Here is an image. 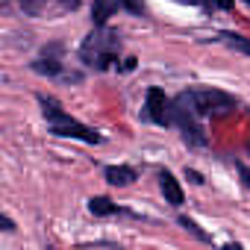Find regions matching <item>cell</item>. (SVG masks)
I'll use <instances>...</instances> for the list:
<instances>
[{
    "instance_id": "1",
    "label": "cell",
    "mask_w": 250,
    "mask_h": 250,
    "mask_svg": "<svg viewBox=\"0 0 250 250\" xmlns=\"http://www.w3.org/2000/svg\"><path fill=\"white\" fill-rule=\"evenodd\" d=\"M42 106H44V115H47V121H50V127H53L56 136L83 139V142H88V145H97V142H100V136H97L94 130H88V127H83V124H77L74 118H68V115L56 106V100H44V97H42Z\"/></svg>"
},
{
    "instance_id": "2",
    "label": "cell",
    "mask_w": 250,
    "mask_h": 250,
    "mask_svg": "<svg viewBox=\"0 0 250 250\" xmlns=\"http://www.w3.org/2000/svg\"><path fill=\"white\" fill-rule=\"evenodd\" d=\"M194 100H191V94H180L177 97V103H174V118H177V124H180V130L186 133V139H191L194 145H203L206 142V136H203V127L194 121Z\"/></svg>"
},
{
    "instance_id": "3",
    "label": "cell",
    "mask_w": 250,
    "mask_h": 250,
    "mask_svg": "<svg viewBox=\"0 0 250 250\" xmlns=\"http://www.w3.org/2000/svg\"><path fill=\"white\" fill-rule=\"evenodd\" d=\"M191 100H194V109H197V112H203V115H215V118L229 115V112L235 109V100H232L229 94H224V91H215V88L194 91Z\"/></svg>"
},
{
    "instance_id": "4",
    "label": "cell",
    "mask_w": 250,
    "mask_h": 250,
    "mask_svg": "<svg viewBox=\"0 0 250 250\" xmlns=\"http://www.w3.org/2000/svg\"><path fill=\"white\" fill-rule=\"evenodd\" d=\"M115 47H118V39L112 36V33H106V36H91L85 44H83V56L91 62V65H97V68H106L112 59H115Z\"/></svg>"
},
{
    "instance_id": "5",
    "label": "cell",
    "mask_w": 250,
    "mask_h": 250,
    "mask_svg": "<svg viewBox=\"0 0 250 250\" xmlns=\"http://www.w3.org/2000/svg\"><path fill=\"white\" fill-rule=\"evenodd\" d=\"M147 115L156 121V124H165L168 121V100L159 88H150L147 91Z\"/></svg>"
},
{
    "instance_id": "6",
    "label": "cell",
    "mask_w": 250,
    "mask_h": 250,
    "mask_svg": "<svg viewBox=\"0 0 250 250\" xmlns=\"http://www.w3.org/2000/svg\"><path fill=\"white\" fill-rule=\"evenodd\" d=\"M159 186H162V194H165L168 203H174V206L183 203V188H180V183L174 180V174L162 171V174H159Z\"/></svg>"
},
{
    "instance_id": "7",
    "label": "cell",
    "mask_w": 250,
    "mask_h": 250,
    "mask_svg": "<svg viewBox=\"0 0 250 250\" xmlns=\"http://www.w3.org/2000/svg\"><path fill=\"white\" fill-rule=\"evenodd\" d=\"M106 180L112 186H130L136 180V171L127 168V165H112V168H106Z\"/></svg>"
},
{
    "instance_id": "8",
    "label": "cell",
    "mask_w": 250,
    "mask_h": 250,
    "mask_svg": "<svg viewBox=\"0 0 250 250\" xmlns=\"http://www.w3.org/2000/svg\"><path fill=\"white\" fill-rule=\"evenodd\" d=\"M109 15H112V3H109V0H94V9H91L94 24H97V27H103V24L109 21Z\"/></svg>"
},
{
    "instance_id": "9",
    "label": "cell",
    "mask_w": 250,
    "mask_h": 250,
    "mask_svg": "<svg viewBox=\"0 0 250 250\" xmlns=\"http://www.w3.org/2000/svg\"><path fill=\"white\" fill-rule=\"evenodd\" d=\"M88 209H91L94 215H112V212H115V203H112L109 197H91V200H88Z\"/></svg>"
},
{
    "instance_id": "10",
    "label": "cell",
    "mask_w": 250,
    "mask_h": 250,
    "mask_svg": "<svg viewBox=\"0 0 250 250\" xmlns=\"http://www.w3.org/2000/svg\"><path fill=\"white\" fill-rule=\"evenodd\" d=\"M224 39H227V42H229L235 50H244V53H250V42H247V39H241V36H224Z\"/></svg>"
},
{
    "instance_id": "11",
    "label": "cell",
    "mask_w": 250,
    "mask_h": 250,
    "mask_svg": "<svg viewBox=\"0 0 250 250\" xmlns=\"http://www.w3.org/2000/svg\"><path fill=\"white\" fill-rule=\"evenodd\" d=\"M118 3H124V6H127L130 12H136V15H142V9H145L142 0H118Z\"/></svg>"
},
{
    "instance_id": "12",
    "label": "cell",
    "mask_w": 250,
    "mask_h": 250,
    "mask_svg": "<svg viewBox=\"0 0 250 250\" xmlns=\"http://www.w3.org/2000/svg\"><path fill=\"white\" fill-rule=\"evenodd\" d=\"M36 68H39V71H50V74H56V71H59V62H53V59H47V62H39Z\"/></svg>"
},
{
    "instance_id": "13",
    "label": "cell",
    "mask_w": 250,
    "mask_h": 250,
    "mask_svg": "<svg viewBox=\"0 0 250 250\" xmlns=\"http://www.w3.org/2000/svg\"><path fill=\"white\" fill-rule=\"evenodd\" d=\"M21 3H24V9H27V12H33V15L42 9V0H21Z\"/></svg>"
},
{
    "instance_id": "14",
    "label": "cell",
    "mask_w": 250,
    "mask_h": 250,
    "mask_svg": "<svg viewBox=\"0 0 250 250\" xmlns=\"http://www.w3.org/2000/svg\"><path fill=\"white\" fill-rule=\"evenodd\" d=\"M212 6H218V9H232V0H209Z\"/></svg>"
},
{
    "instance_id": "15",
    "label": "cell",
    "mask_w": 250,
    "mask_h": 250,
    "mask_svg": "<svg viewBox=\"0 0 250 250\" xmlns=\"http://www.w3.org/2000/svg\"><path fill=\"white\" fill-rule=\"evenodd\" d=\"M186 177H188V180H191L194 186H200V183H203V177H200L197 171H188V168H186Z\"/></svg>"
},
{
    "instance_id": "16",
    "label": "cell",
    "mask_w": 250,
    "mask_h": 250,
    "mask_svg": "<svg viewBox=\"0 0 250 250\" xmlns=\"http://www.w3.org/2000/svg\"><path fill=\"white\" fill-rule=\"evenodd\" d=\"M241 177H244V183L250 186V171H241Z\"/></svg>"
},
{
    "instance_id": "17",
    "label": "cell",
    "mask_w": 250,
    "mask_h": 250,
    "mask_svg": "<svg viewBox=\"0 0 250 250\" xmlns=\"http://www.w3.org/2000/svg\"><path fill=\"white\" fill-rule=\"evenodd\" d=\"M183 3H197V0H183Z\"/></svg>"
},
{
    "instance_id": "18",
    "label": "cell",
    "mask_w": 250,
    "mask_h": 250,
    "mask_svg": "<svg viewBox=\"0 0 250 250\" xmlns=\"http://www.w3.org/2000/svg\"><path fill=\"white\" fill-rule=\"evenodd\" d=\"M247 153H250V142H247Z\"/></svg>"
},
{
    "instance_id": "19",
    "label": "cell",
    "mask_w": 250,
    "mask_h": 250,
    "mask_svg": "<svg viewBox=\"0 0 250 250\" xmlns=\"http://www.w3.org/2000/svg\"><path fill=\"white\" fill-rule=\"evenodd\" d=\"M247 3H250V0H247Z\"/></svg>"
}]
</instances>
